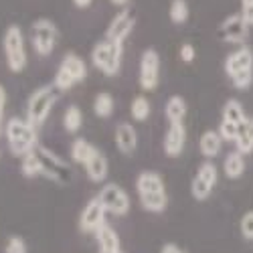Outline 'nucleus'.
Returning <instances> with one entry per match:
<instances>
[{"label":"nucleus","instance_id":"12","mask_svg":"<svg viewBox=\"0 0 253 253\" xmlns=\"http://www.w3.org/2000/svg\"><path fill=\"white\" fill-rule=\"evenodd\" d=\"M217 180H219L217 166L211 160H205L197 168V172H195V176L191 180V195H193V199L199 201V203L207 201L211 195H213L215 186H217Z\"/></svg>","mask_w":253,"mask_h":253},{"label":"nucleus","instance_id":"15","mask_svg":"<svg viewBox=\"0 0 253 253\" xmlns=\"http://www.w3.org/2000/svg\"><path fill=\"white\" fill-rule=\"evenodd\" d=\"M134 27H136V16L130 8H122L112 20L108 29H105V39L108 41H114V43H120L124 45L126 41L130 39V35L134 33Z\"/></svg>","mask_w":253,"mask_h":253},{"label":"nucleus","instance_id":"20","mask_svg":"<svg viewBox=\"0 0 253 253\" xmlns=\"http://www.w3.org/2000/svg\"><path fill=\"white\" fill-rule=\"evenodd\" d=\"M95 241H97V251H122V241L118 231L112 225H101L95 231Z\"/></svg>","mask_w":253,"mask_h":253},{"label":"nucleus","instance_id":"17","mask_svg":"<svg viewBox=\"0 0 253 253\" xmlns=\"http://www.w3.org/2000/svg\"><path fill=\"white\" fill-rule=\"evenodd\" d=\"M114 142L120 154L132 156L138 150V132L130 122H120L114 132Z\"/></svg>","mask_w":253,"mask_h":253},{"label":"nucleus","instance_id":"28","mask_svg":"<svg viewBox=\"0 0 253 253\" xmlns=\"http://www.w3.org/2000/svg\"><path fill=\"white\" fill-rule=\"evenodd\" d=\"M152 114V105L150 99L146 95H136L130 103V116L134 122H146Z\"/></svg>","mask_w":253,"mask_h":253},{"label":"nucleus","instance_id":"27","mask_svg":"<svg viewBox=\"0 0 253 253\" xmlns=\"http://www.w3.org/2000/svg\"><path fill=\"white\" fill-rule=\"evenodd\" d=\"M249 116L245 114V108H243V103L239 99H227L225 105H223V110H221V120H227L231 124H235V126H241Z\"/></svg>","mask_w":253,"mask_h":253},{"label":"nucleus","instance_id":"23","mask_svg":"<svg viewBox=\"0 0 253 253\" xmlns=\"http://www.w3.org/2000/svg\"><path fill=\"white\" fill-rule=\"evenodd\" d=\"M61 124H63V130L71 136H77L79 130L83 128V112L77 103H71L65 108L63 112V118H61Z\"/></svg>","mask_w":253,"mask_h":253},{"label":"nucleus","instance_id":"38","mask_svg":"<svg viewBox=\"0 0 253 253\" xmlns=\"http://www.w3.org/2000/svg\"><path fill=\"white\" fill-rule=\"evenodd\" d=\"M71 2H73V6H75V8L85 10V8H89V6L93 4V0H71Z\"/></svg>","mask_w":253,"mask_h":253},{"label":"nucleus","instance_id":"13","mask_svg":"<svg viewBox=\"0 0 253 253\" xmlns=\"http://www.w3.org/2000/svg\"><path fill=\"white\" fill-rule=\"evenodd\" d=\"M249 25L247 20L241 16V12H235V14H229L221 20V25L217 29V37L227 45H245L247 39H249Z\"/></svg>","mask_w":253,"mask_h":253},{"label":"nucleus","instance_id":"29","mask_svg":"<svg viewBox=\"0 0 253 253\" xmlns=\"http://www.w3.org/2000/svg\"><path fill=\"white\" fill-rule=\"evenodd\" d=\"M188 16H191V6H188L186 0H172L170 6H168V18H170V23L184 25Z\"/></svg>","mask_w":253,"mask_h":253},{"label":"nucleus","instance_id":"11","mask_svg":"<svg viewBox=\"0 0 253 253\" xmlns=\"http://www.w3.org/2000/svg\"><path fill=\"white\" fill-rule=\"evenodd\" d=\"M160 55L156 49H146L140 55V67H138V85L142 91H154L160 85Z\"/></svg>","mask_w":253,"mask_h":253},{"label":"nucleus","instance_id":"26","mask_svg":"<svg viewBox=\"0 0 253 253\" xmlns=\"http://www.w3.org/2000/svg\"><path fill=\"white\" fill-rule=\"evenodd\" d=\"M235 150L241 154H251L253 152V118H247L241 126L235 138Z\"/></svg>","mask_w":253,"mask_h":253},{"label":"nucleus","instance_id":"24","mask_svg":"<svg viewBox=\"0 0 253 253\" xmlns=\"http://www.w3.org/2000/svg\"><path fill=\"white\" fill-rule=\"evenodd\" d=\"M91 110L95 114V118L99 120H110L116 112V99L110 91H99L95 97H93V103H91Z\"/></svg>","mask_w":253,"mask_h":253},{"label":"nucleus","instance_id":"9","mask_svg":"<svg viewBox=\"0 0 253 253\" xmlns=\"http://www.w3.org/2000/svg\"><path fill=\"white\" fill-rule=\"evenodd\" d=\"M59 39H61V31L51 18H37L31 23L29 41H31L35 55L49 57L59 45Z\"/></svg>","mask_w":253,"mask_h":253},{"label":"nucleus","instance_id":"19","mask_svg":"<svg viewBox=\"0 0 253 253\" xmlns=\"http://www.w3.org/2000/svg\"><path fill=\"white\" fill-rule=\"evenodd\" d=\"M199 150H201V154H203L207 160L217 158V156L221 154V150H223V138L219 136V132H217V130H207V132H203L201 138H199Z\"/></svg>","mask_w":253,"mask_h":253},{"label":"nucleus","instance_id":"4","mask_svg":"<svg viewBox=\"0 0 253 253\" xmlns=\"http://www.w3.org/2000/svg\"><path fill=\"white\" fill-rule=\"evenodd\" d=\"M225 75L231 79V83L237 89H249L253 83V51L247 45L237 47L231 51L223 61Z\"/></svg>","mask_w":253,"mask_h":253},{"label":"nucleus","instance_id":"22","mask_svg":"<svg viewBox=\"0 0 253 253\" xmlns=\"http://www.w3.org/2000/svg\"><path fill=\"white\" fill-rule=\"evenodd\" d=\"M245 168H247V164H245V154H241V152H237V150L229 152V154L225 156V160H223V174H225L227 178H231V180L241 178V176L245 174Z\"/></svg>","mask_w":253,"mask_h":253},{"label":"nucleus","instance_id":"8","mask_svg":"<svg viewBox=\"0 0 253 253\" xmlns=\"http://www.w3.org/2000/svg\"><path fill=\"white\" fill-rule=\"evenodd\" d=\"M37 158H39V164H41V176L59 184V186H65L71 182L73 178V170H71V166L69 162L59 156L57 152H53L51 148H47V146L43 144H39L37 146V150H35Z\"/></svg>","mask_w":253,"mask_h":253},{"label":"nucleus","instance_id":"2","mask_svg":"<svg viewBox=\"0 0 253 253\" xmlns=\"http://www.w3.org/2000/svg\"><path fill=\"white\" fill-rule=\"evenodd\" d=\"M4 140L12 156L23 158L37 150L39 146V130L27 120L12 116L4 122Z\"/></svg>","mask_w":253,"mask_h":253},{"label":"nucleus","instance_id":"33","mask_svg":"<svg viewBox=\"0 0 253 253\" xmlns=\"http://www.w3.org/2000/svg\"><path fill=\"white\" fill-rule=\"evenodd\" d=\"M239 231H241V237L245 241H253V211H247V213L241 217Z\"/></svg>","mask_w":253,"mask_h":253},{"label":"nucleus","instance_id":"14","mask_svg":"<svg viewBox=\"0 0 253 253\" xmlns=\"http://www.w3.org/2000/svg\"><path fill=\"white\" fill-rule=\"evenodd\" d=\"M105 217H108V211H105V207L101 205V201L97 197L89 199L85 203V207L81 209L79 219H77L79 231H81V233H87V235H95V231L101 225L108 223V221H105Z\"/></svg>","mask_w":253,"mask_h":253},{"label":"nucleus","instance_id":"36","mask_svg":"<svg viewBox=\"0 0 253 253\" xmlns=\"http://www.w3.org/2000/svg\"><path fill=\"white\" fill-rule=\"evenodd\" d=\"M241 16L249 27H253V0H241Z\"/></svg>","mask_w":253,"mask_h":253},{"label":"nucleus","instance_id":"18","mask_svg":"<svg viewBox=\"0 0 253 253\" xmlns=\"http://www.w3.org/2000/svg\"><path fill=\"white\" fill-rule=\"evenodd\" d=\"M83 168H85V174L91 182L101 184V182H105V178L110 174V160L99 148H95L93 154L89 156V160L83 164Z\"/></svg>","mask_w":253,"mask_h":253},{"label":"nucleus","instance_id":"6","mask_svg":"<svg viewBox=\"0 0 253 253\" xmlns=\"http://www.w3.org/2000/svg\"><path fill=\"white\" fill-rule=\"evenodd\" d=\"M57 93L59 91L53 87V83H45V85H39L37 89L31 91V95L25 103V118L37 130L47 124L53 105L57 103Z\"/></svg>","mask_w":253,"mask_h":253},{"label":"nucleus","instance_id":"16","mask_svg":"<svg viewBox=\"0 0 253 253\" xmlns=\"http://www.w3.org/2000/svg\"><path fill=\"white\" fill-rule=\"evenodd\" d=\"M186 146V128L184 124H168V130L164 134L162 148L168 158H178L184 152Z\"/></svg>","mask_w":253,"mask_h":253},{"label":"nucleus","instance_id":"30","mask_svg":"<svg viewBox=\"0 0 253 253\" xmlns=\"http://www.w3.org/2000/svg\"><path fill=\"white\" fill-rule=\"evenodd\" d=\"M20 172H23V176H27V178H39L41 176V164H39V158L35 152L20 158Z\"/></svg>","mask_w":253,"mask_h":253},{"label":"nucleus","instance_id":"25","mask_svg":"<svg viewBox=\"0 0 253 253\" xmlns=\"http://www.w3.org/2000/svg\"><path fill=\"white\" fill-rule=\"evenodd\" d=\"M97 148V146H93L87 138H81V136H77L73 142H71V146H69V156H71V160L75 162V164H85L87 160H89V156L93 154V150Z\"/></svg>","mask_w":253,"mask_h":253},{"label":"nucleus","instance_id":"7","mask_svg":"<svg viewBox=\"0 0 253 253\" xmlns=\"http://www.w3.org/2000/svg\"><path fill=\"white\" fill-rule=\"evenodd\" d=\"M89 61L91 65L103 73L105 77H116L122 71V61H124V45L114 43V41L101 39L91 47L89 53Z\"/></svg>","mask_w":253,"mask_h":253},{"label":"nucleus","instance_id":"5","mask_svg":"<svg viewBox=\"0 0 253 253\" xmlns=\"http://www.w3.org/2000/svg\"><path fill=\"white\" fill-rule=\"evenodd\" d=\"M87 79V63L81 55L69 51L63 55L61 63L55 69V75H53V87L61 93V91H71L75 85L83 83Z\"/></svg>","mask_w":253,"mask_h":253},{"label":"nucleus","instance_id":"35","mask_svg":"<svg viewBox=\"0 0 253 253\" xmlns=\"http://www.w3.org/2000/svg\"><path fill=\"white\" fill-rule=\"evenodd\" d=\"M178 55H180V59H182L184 63H193V61L197 59V51H195V47H193L191 43H184V45H180Z\"/></svg>","mask_w":253,"mask_h":253},{"label":"nucleus","instance_id":"34","mask_svg":"<svg viewBox=\"0 0 253 253\" xmlns=\"http://www.w3.org/2000/svg\"><path fill=\"white\" fill-rule=\"evenodd\" d=\"M6 101H8L6 87L0 83V138L4 136V110H6Z\"/></svg>","mask_w":253,"mask_h":253},{"label":"nucleus","instance_id":"40","mask_svg":"<svg viewBox=\"0 0 253 253\" xmlns=\"http://www.w3.org/2000/svg\"><path fill=\"white\" fill-rule=\"evenodd\" d=\"M97 253H124V251H97Z\"/></svg>","mask_w":253,"mask_h":253},{"label":"nucleus","instance_id":"1","mask_svg":"<svg viewBox=\"0 0 253 253\" xmlns=\"http://www.w3.org/2000/svg\"><path fill=\"white\" fill-rule=\"evenodd\" d=\"M136 193L138 201L144 211L154 215H160L168 207V193H166V182L160 172L156 170H142L136 176Z\"/></svg>","mask_w":253,"mask_h":253},{"label":"nucleus","instance_id":"31","mask_svg":"<svg viewBox=\"0 0 253 253\" xmlns=\"http://www.w3.org/2000/svg\"><path fill=\"white\" fill-rule=\"evenodd\" d=\"M4 253H29V245H27L25 237L10 235L4 243Z\"/></svg>","mask_w":253,"mask_h":253},{"label":"nucleus","instance_id":"10","mask_svg":"<svg viewBox=\"0 0 253 253\" xmlns=\"http://www.w3.org/2000/svg\"><path fill=\"white\" fill-rule=\"evenodd\" d=\"M95 197L101 201L108 215H114V217H126L132 209V199L128 191L118 182H103Z\"/></svg>","mask_w":253,"mask_h":253},{"label":"nucleus","instance_id":"32","mask_svg":"<svg viewBox=\"0 0 253 253\" xmlns=\"http://www.w3.org/2000/svg\"><path fill=\"white\" fill-rule=\"evenodd\" d=\"M217 132H219V136L223 138V142H235L237 132H239V126L231 124V122H227V120H221Z\"/></svg>","mask_w":253,"mask_h":253},{"label":"nucleus","instance_id":"39","mask_svg":"<svg viewBox=\"0 0 253 253\" xmlns=\"http://www.w3.org/2000/svg\"><path fill=\"white\" fill-rule=\"evenodd\" d=\"M110 2H112L114 6H118V8L122 10V8H128V6H130V2H132V0H110Z\"/></svg>","mask_w":253,"mask_h":253},{"label":"nucleus","instance_id":"3","mask_svg":"<svg viewBox=\"0 0 253 253\" xmlns=\"http://www.w3.org/2000/svg\"><path fill=\"white\" fill-rule=\"evenodd\" d=\"M2 53L4 63L10 73H23L29 65V53H27V39L25 33L16 23H10L2 33Z\"/></svg>","mask_w":253,"mask_h":253},{"label":"nucleus","instance_id":"37","mask_svg":"<svg viewBox=\"0 0 253 253\" xmlns=\"http://www.w3.org/2000/svg\"><path fill=\"white\" fill-rule=\"evenodd\" d=\"M160 253H184V251L176 243H164L162 249H160Z\"/></svg>","mask_w":253,"mask_h":253},{"label":"nucleus","instance_id":"21","mask_svg":"<svg viewBox=\"0 0 253 253\" xmlns=\"http://www.w3.org/2000/svg\"><path fill=\"white\" fill-rule=\"evenodd\" d=\"M186 114H188V105L182 95L168 97V101L164 105V118L168 120V124H184Z\"/></svg>","mask_w":253,"mask_h":253}]
</instances>
